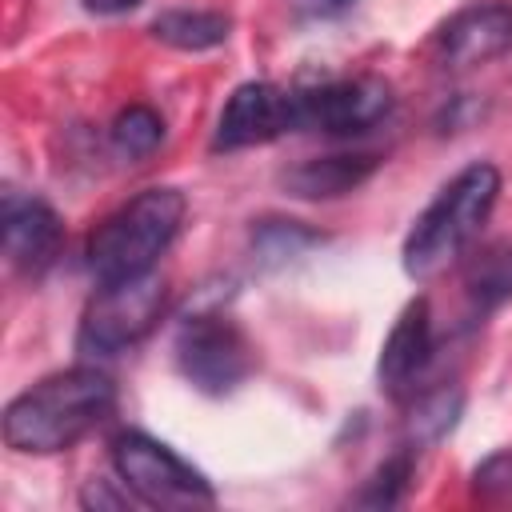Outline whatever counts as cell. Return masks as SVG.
Masks as SVG:
<instances>
[{
    "instance_id": "cell-13",
    "label": "cell",
    "mask_w": 512,
    "mask_h": 512,
    "mask_svg": "<svg viewBox=\"0 0 512 512\" xmlns=\"http://www.w3.org/2000/svg\"><path fill=\"white\" fill-rule=\"evenodd\" d=\"M228 32H232V20L224 12H208V8H172L152 20V36L176 52H208V48L224 44Z\"/></svg>"
},
{
    "instance_id": "cell-22",
    "label": "cell",
    "mask_w": 512,
    "mask_h": 512,
    "mask_svg": "<svg viewBox=\"0 0 512 512\" xmlns=\"http://www.w3.org/2000/svg\"><path fill=\"white\" fill-rule=\"evenodd\" d=\"M308 12H320V16H332V12H340V8H348L352 0H300Z\"/></svg>"
},
{
    "instance_id": "cell-4",
    "label": "cell",
    "mask_w": 512,
    "mask_h": 512,
    "mask_svg": "<svg viewBox=\"0 0 512 512\" xmlns=\"http://www.w3.org/2000/svg\"><path fill=\"white\" fill-rule=\"evenodd\" d=\"M164 300H168V284L156 272L136 276V280L100 284L80 316L76 352L80 356H116V352L140 344L156 328Z\"/></svg>"
},
{
    "instance_id": "cell-1",
    "label": "cell",
    "mask_w": 512,
    "mask_h": 512,
    "mask_svg": "<svg viewBox=\"0 0 512 512\" xmlns=\"http://www.w3.org/2000/svg\"><path fill=\"white\" fill-rule=\"evenodd\" d=\"M116 408V384L100 368H64L24 388L4 408V444L24 456H56L80 444Z\"/></svg>"
},
{
    "instance_id": "cell-17",
    "label": "cell",
    "mask_w": 512,
    "mask_h": 512,
    "mask_svg": "<svg viewBox=\"0 0 512 512\" xmlns=\"http://www.w3.org/2000/svg\"><path fill=\"white\" fill-rule=\"evenodd\" d=\"M412 452L416 448H400L396 456H388L364 480V488L356 492V504L360 508H392V504H400L404 492H408V480H412Z\"/></svg>"
},
{
    "instance_id": "cell-19",
    "label": "cell",
    "mask_w": 512,
    "mask_h": 512,
    "mask_svg": "<svg viewBox=\"0 0 512 512\" xmlns=\"http://www.w3.org/2000/svg\"><path fill=\"white\" fill-rule=\"evenodd\" d=\"M472 488L484 500H512V452H496L488 456L476 472H472Z\"/></svg>"
},
{
    "instance_id": "cell-15",
    "label": "cell",
    "mask_w": 512,
    "mask_h": 512,
    "mask_svg": "<svg viewBox=\"0 0 512 512\" xmlns=\"http://www.w3.org/2000/svg\"><path fill=\"white\" fill-rule=\"evenodd\" d=\"M164 140V120L160 112H152L148 104H128L116 120H112V144L128 156V160H144L160 148Z\"/></svg>"
},
{
    "instance_id": "cell-6",
    "label": "cell",
    "mask_w": 512,
    "mask_h": 512,
    "mask_svg": "<svg viewBox=\"0 0 512 512\" xmlns=\"http://www.w3.org/2000/svg\"><path fill=\"white\" fill-rule=\"evenodd\" d=\"M176 368L196 392L228 396L252 376L256 348L244 336V328L232 324L228 316L200 312V316H188L176 332Z\"/></svg>"
},
{
    "instance_id": "cell-9",
    "label": "cell",
    "mask_w": 512,
    "mask_h": 512,
    "mask_svg": "<svg viewBox=\"0 0 512 512\" xmlns=\"http://www.w3.org/2000/svg\"><path fill=\"white\" fill-rule=\"evenodd\" d=\"M0 244H4V256H8V264L16 272L40 276L60 256L64 224L44 200L8 192L4 208H0Z\"/></svg>"
},
{
    "instance_id": "cell-18",
    "label": "cell",
    "mask_w": 512,
    "mask_h": 512,
    "mask_svg": "<svg viewBox=\"0 0 512 512\" xmlns=\"http://www.w3.org/2000/svg\"><path fill=\"white\" fill-rule=\"evenodd\" d=\"M256 252H260V260L264 264H284V260H292L300 248H308V244H320L324 236L320 232H308V228H300L296 220H264L260 228H256Z\"/></svg>"
},
{
    "instance_id": "cell-8",
    "label": "cell",
    "mask_w": 512,
    "mask_h": 512,
    "mask_svg": "<svg viewBox=\"0 0 512 512\" xmlns=\"http://www.w3.org/2000/svg\"><path fill=\"white\" fill-rule=\"evenodd\" d=\"M292 128H300L296 92H284V88L264 84V80H248L220 108V120L212 132V152L256 148V144H268Z\"/></svg>"
},
{
    "instance_id": "cell-5",
    "label": "cell",
    "mask_w": 512,
    "mask_h": 512,
    "mask_svg": "<svg viewBox=\"0 0 512 512\" xmlns=\"http://www.w3.org/2000/svg\"><path fill=\"white\" fill-rule=\"evenodd\" d=\"M112 468L124 488L148 508H200L216 504L212 484L184 464L168 444L144 436V432H120L112 440Z\"/></svg>"
},
{
    "instance_id": "cell-12",
    "label": "cell",
    "mask_w": 512,
    "mask_h": 512,
    "mask_svg": "<svg viewBox=\"0 0 512 512\" xmlns=\"http://www.w3.org/2000/svg\"><path fill=\"white\" fill-rule=\"evenodd\" d=\"M372 152H336V156H312L280 176L284 192L296 200H336L352 188H360L376 172Z\"/></svg>"
},
{
    "instance_id": "cell-7",
    "label": "cell",
    "mask_w": 512,
    "mask_h": 512,
    "mask_svg": "<svg viewBox=\"0 0 512 512\" xmlns=\"http://www.w3.org/2000/svg\"><path fill=\"white\" fill-rule=\"evenodd\" d=\"M392 112V84L380 76L328 80L320 88L296 92L300 128H316L328 136H356L380 124Z\"/></svg>"
},
{
    "instance_id": "cell-10",
    "label": "cell",
    "mask_w": 512,
    "mask_h": 512,
    "mask_svg": "<svg viewBox=\"0 0 512 512\" xmlns=\"http://www.w3.org/2000/svg\"><path fill=\"white\" fill-rule=\"evenodd\" d=\"M440 56L452 68H476L488 60H500L512 52V4L508 0H484L460 8L436 36Z\"/></svg>"
},
{
    "instance_id": "cell-21",
    "label": "cell",
    "mask_w": 512,
    "mask_h": 512,
    "mask_svg": "<svg viewBox=\"0 0 512 512\" xmlns=\"http://www.w3.org/2000/svg\"><path fill=\"white\" fill-rule=\"evenodd\" d=\"M136 4L140 0H84V8L96 16H120V12H132Z\"/></svg>"
},
{
    "instance_id": "cell-14",
    "label": "cell",
    "mask_w": 512,
    "mask_h": 512,
    "mask_svg": "<svg viewBox=\"0 0 512 512\" xmlns=\"http://www.w3.org/2000/svg\"><path fill=\"white\" fill-rule=\"evenodd\" d=\"M464 292L480 312H492L504 300H512V240L488 244L468 260Z\"/></svg>"
},
{
    "instance_id": "cell-3",
    "label": "cell",
    "mask_w": 512,
    "mask_h": 512,
    "mask_svg": "<svg viewBox=\"0 0 512 512\" xmlns=\"http://www.w3.org/2000/svg\"><path fill=\"white\" fill-rule=\"evenodd\" d=\"M188 200L180 188H144L124 208H116L92 236H88V272L96 284L136 280L156 268L184 224Z\"/></svg>"
},
{
    "instance_id": "cell-11",
    "label": "cell",
    "mask_w": 512,
    "mask_h": 512,
    "mask_svg": "<svg viewBox=\"0 0 512 512\" xmlns=\"http://www.w3.org/2000/svg\"><path fill=\"white\" fill-rule=\"evenodd\" d=\"M432 360V312H428V300H412L404 304V312L396 316L384 348H380V364H376V376H380V388L388 396H400Z\"/></svg>"
},
{
    "instance_id": "cell-2",
    "label": "cell",
    "mask_w": 512,
    "mask_h": 512,
    "mask_svg": "<svg viewBox=\"0 0 512 512\" xmlns=\"http://www.w3.org/2000/svg\"><path fill=\"white\" fill-rule=\"evenodd\" d=\"M500 200V172L488 160H476L460 168L436 200L416 216L408 240H404V272L412 280H432L448 264L460 260V252L480 236L492 208Z\"/></svg>"
},
{
    "instance_id": "cell-20",
    "label": "cell",
    "mask_w": 512,
    "mask_h": 512,
    "mask_svg": "<svg viewBox=\"0 0 512 512\" xmlns=\"http://www.w3.org/2000/svg\"><path fill=\"white\" fill-rule=\"evenodd\" d=\"M112 484H116V480H88V488H84V496H80L84 508H96V512H100V508H128V504H132V496H128L132 488L116 492Z\"/></svg>"
},
{
    "instance_id": "cell-16",
    "label": "cell",
    "mask_w": 512,
    "mask_h": 512,
    "mask_svg": "<svg viewBox=\"0 0 512 512\" xmlns=\"http://www.w3.org/2000/svg\"><path fill=\"white\" fill-rule=\"evenodd\" d=\"M460 408H464V392H460V388H436V392L420 396L416 408H412V420H408V424H412V444H408V448H416V444H436V440L456 424Z\"/></svg>"
}]
</instances>
